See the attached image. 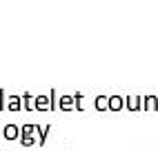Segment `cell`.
I'll return each instance as SVG.
<instances>
[{"instance_id":"cell-12","label":"cell","mask_w":158,"mask_h":151,"mask_svg":"<svg viewBox=\"0 0 158 151\" xmlns=\"http://www.w3.org/2000/svg\"><path fill=\"white\" fill-rule=\"evenodd\" d=\"M49 100H51V111H56V109H58V91H56V89H51Z\"/></svg>"},{"instance_id":"cell-13","label":"cell","mask_w":158,"mask_h":151,"mask_svg":"<svg viewBox=\"0 0 158 151\" xmlns=\"http://www.w3.org/2000/svg\"><path fill=\"white\" fill-rule=\"evenodd\" d=\"M7 109V93L5 89H0V111H5Z\"/></svg>"},{"instance_id":"cell-14","label":"cell","mask_w":158,"mask_h":151,"mask_svg":"<svg viewBox=\"0 0 158 151\" xmlns=\"http://www.w3.org/2000/svg\"><path fill=\"white\" fill-rule=\"evenodd\" d=\"M127 107H129V109H138V100H136V98H127Z\"/></svg>"},{"instance_id":"cell-6","label":"cell","mask_w":158,"mask_h":151,"mask_svg":"<svg viewBox=\"0 0 158 151\" xmlns=\"http://www.w3.org/2000/svg\"><path fill=\"white\" fill-rule=\"evenodd\" d=\"M23 109H25V111H34V109H36L34 96H31L29 91H25V93H23Z\"/></svg>"},{"instance_id":"cell-11","label":"cell","mask_w":158,"mask_h":151,"mask_svg":"<svg viewBox=\"0 0 158 151\" xmlns=\"http://www.w3.org/2000/svg\"><path fill=\"white\" fill-rule=\"evenodd\" d=\"M34 133H36V124L27 122V124L20 127V136H34Z\"/></svg>"},{"instance_id":"cell-8","label":"cell","mask_w":158,"mask_h":151,"mask_svg":"<svg viewBox=\"0 0 158 151\" xmlns=\"http://www.w3.org/2000/svg\"><path fill=\"white\" fill-rule=\"evenodd\" d=\"M20 145H23V147H34V145H38L36 133H34V136H20Z\"/></svg>"},{"instance_id":"cell-10","label":"cell","mask_w":158,"mask_h":151,"mask_svg":"<svg viewBox=\"0 0 158 151\" xmlns=\"http://www.w3.org/2000/svg\"><path fill=\"white\" fill-rule=\"evenodd\" d=\"M73 100H76V111H85V102H82L85 96H82L80 91H76V93H73Z\"/></svg>"},{"instance_id":"cell-3","label":"cell","mask_w":158,"mask_h":151,"mask_svg":"<svg viewBox=\"0 0 158 151\" xmlns=\"http://www.w3.org/2000/svg\"><path fill=\"white\" fill-rule=\"evenodd\" d=\"M49 133H51V124H45V127L36 124V138H38V145H40V147H45Z\"/></svg>"},{"instance_id":"cell-1","label":"cell","mask_w":158,"mask_h":151,"mask_svg":"<svg viewBox=\"0 0 158 151\" xmlns=\"http://www.w3.org/2000/svg\"><path fill=\"white\" fill-rule=\"evenodd\" d=\"M2 138L9 140V142H14V140H20V127L14 124V122H9L2 127Z\"/></svg>"},{"instance_id":"cell-5","label":"cell","mask_w":158,"mask_h":151,"mask_svg":"<svg viewBox=\"0 0 158 151\" xmlns=\"http://www.w3.org/2000/svg\"><path fill=\"white\" fill-rule=\"evenodd\" d=\"M34 102H36V111H51V100H49V96H36Z\"/></svg>"},{"instance_id":"cell-9","label":"cell","mask_w":158,"mask_h":151,"mask_svg":"<svg viewBox=\"0 0 158 151\" xmlns=\"http://www.w3.org/2000/svg\"><path fill=\"white\" fill-rule=\"evenodd\" d=\"M96 111H105V109H109V102H107V98L105 96H96Z\"/></svg>"},{"instance_id":"cell-15","label":"cell","mask_w":158,"mask_h":151,"mask_svg":"<svg viewBox=\"0 0 158 151\" xmlns=\"http://www.w3.org/2000/svg\"><path fill=\"white\" fill-rule=\"evenodd\" d=\"M0 138H2V122H0Z\"/></svg>"},{"instance_id":"cell-4","label":"cell","mask_w":158,"mask_h":151,"mask_svg":"<svg viewBox=\"0 0 158 151\" xmlns=\"http://www.w3.org/2000/svg\"><path fill=\"white\" fill-rule=\"evenodd\" d=\"M20 109H23V96H9L7 98V111L16 113Z\"/></svg>"},{"instance_id":"cell-7","label":"cell","mask_w":158,"mask_h":151,"mask_svg":"<svg viewBox=\"0 0 158 151\" xmlns=\"http://www.w3.org/2000/svg\"><path fill=\"white\" fill-rule=\"evenodd\" d=\"M107 102H109V109L111 111H120L123 109V98H120V96H109Z\"/></svg>"},{"instance_id":"cell-2","label":"cell","mask_w":158,"mask_h":151,"mask_svg":"<svg viewBox=\"0 0 158 151\" xmlns=\"http://www.w3.org/2000/svg\"><path fill=\"white\" fill-rule=\"evenodd\" d=\"M58 109H60V111H73V109H76L73 93H71V96H60V98H58Z\"/></svg>"}]
</instances>
